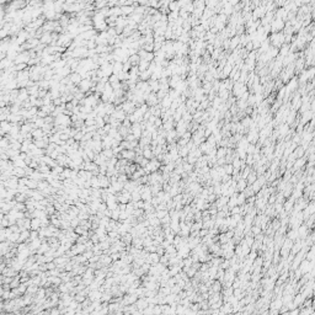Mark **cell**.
Wrapping results in <instances>:
<instances>
[{
  "instance_id": "17",
  "label": "cell",
  "mask_w": 315,
  "mask_h": 315,
  "mask_svg": "<svg viewBox=\"0 0 315 315\" xmlns=\"http://www.w3.org/2000/svg\"><path fill=\"white\" fill-rule=\"evenodd\" d=\"M0 128H3V130H5V132H7V130H10L11 129V125H9L7 122H5V121H3L1 123H0Z\"/></svg>"
},
{
  "instance_id": "13",
  "label": "cell",
  "mask_w": 315,
  "mask_h": 315,
  "mask_svg": "<svg viewBox=\"0 0 315 315\" xmlns=\"http://www.w3.org/2000/svg\"><path fill=\"white\" fill-rule=\"evenodd\" d=\"M256 179H257V175H256V171H253V170H252V171L250 172V174H249V176L246 177V184H248L249 186H250V185H252V184H253V182H255V181H256Z\"/></svg>"
},
{
  "instance_id": "14",
  "label": "cell",
  "mask_w": 315,
  "mask_h": 315,
  "mask_svg": "<svg viewBox=\"0 0 315 315\" xmlns=\"http://www.w3.org/2000/svg\"><path fill=\"white\" fill-rule=\"evenodd\" d=\"M13 174L16 175L17 177H25V169L22 168H14V171H13Z\"/></svg>"
},
{
  "instance_id": "10",
  "label": "cell",
  "mask_w": 315,
  "mask_h": 315,
  "mask_svg": "<svg viewBox=\"0 0 315 315\" xmlns=\"http://www.w3.org/2000/svg\"><path fill=\"white\" fill-rule=\"evenodd\" d=\"M32 137L33 138H36V140H38V139H42L43 137H46V134H44V132L41 129V128H36V129H33L32 130Z\"/></svg>"
},
{
  "instance_id": "16",
  "label": "cell",
  "mask_w": 315,
  "mask_h": 315,
  "mask_svg": "<svg viewBox=\"0 0 315 315\" xmlns=\"http://www.w3.org/2000/svg\"><path fill=\"white\" fill-rule=\"evenodd\" d=\"M223 169H224V172L227 175H233V166H231V164H225L224 166H223Z\"/></svg>"
},
{
  "instance_id": "9",
  "label": "cell",
  "mask_w": 315,
  "mask_h": 315,
  "mask_svg": "<svg viewBox=\"0 0 315 315\" xmlns=\"http://www.w3.org/2000/svg\"><path fill=\"white\" fill-rule=\"evenodd\" d=\"M30 229L38 231V230L41 229V219H38V218H32V219H31V225H30Z\"/></svg>"
},
{
  "instance_id": "11",
  "label": "cell",
  "mask_w": 315,
  "mask_h": 315,
  "mask_svg": "<svg viewBox=\"0 0 315 315\" xmlns=\"http://www.w3.org/2000/svg\"><path fill=\"white\" fill-rule=\"evenodd\" d=\"M143 158L144 159H148V160H151V159H154V155H153V151H151V148H150V145L149 147H147L145 149H143Z\"/></svg>"
},
{
  "instance_id": "15",
  "label": "cell",
  "mask_w": 315,
  "mask_h": 315,
  "mask_svg": "<svg viewBox=\"0 0 315 315\" xmlns=\"http://www.w3.org/2000/svg\"><path fill=\"white\" fill-rule=\"evenodd\" d=\"M119 213H121V210H119V208H116V209H113V210H111V218H112V220H115V222H117V220H119Z\"/></svg>"
},
{
  "instance_id": "3",
  "label": "cell",
  "mask_w": 315,
  "mask_h": 315,
  "mask_svg": "<svg viewBox=\"0 0 315 315\" xmlns=\"http://www.w3.org/2000/svg\"><path fill=\"white\" fill-rule=\"evenodd\" d=\"M297 233H298V239L300 240H304L308 235H309V228L305 225V224H302L298 229H297Z\"/></svg>"
},
{
  "instance_id": "19",
  "label": "cell",
  "mask_w": 315,
  "mask_h": 315,
  "mask_svg": "<svg viewBox=\"0 0 315 315\" xmlns=\"http://www.w3.org/2000/svg\"><path fill=\"white\" fill-rule=\"evenodd\" d=\"M3 293H4V288H3L1 286H0V298L3 297Z\"/></svg>"
},
{
  "instance_id": "8",
  "label": "cell",
  "mask_w": 315,
  "mask_h": 315,
  "mask_svg": "<svg viewBox=\"0 0 315 315\" xmlns=\"http://www.w3.org/2000/svg\"><path fill=\"white\" fill-rule=\"evenodd\" d=\"M238 47H240V36H234L233 38H230V47H229V49L235 50V49H238Z\"/></svg>"
},
{
  "instance_id": "1",
  "label": "cell",
  "mask_w": 315,
  "mask_h": 315,
  "mask_svg": "<svg viewBox=\"0 0 315 315\" xmlns=\"http://www.w3.org/2000/svg\"><path fill=\"white\" fill-rule=\"evenodd\" d=\"M246 91H248V86L242 83L236 81V83H234V85H233V95L236 96L238 99H240V96L244 93H246Z\"/></svg>"
},
{
  "instance_id": "12",
  "label": "cell",
  "mask_w": 315,
  "mask_h": 315,
  "mask_svg": "<svg viewBox=\"0 0 315 315\" xmlns=\"http://www.w3.org/2000/svg\"><path fill=\"white\" fill-rule=\"evenodd\" d=\"M28 239H30V230H22V231H20V236H19L17 242H24Z\"/></svg>"
},
{
  "instance_id": "18",
  "label": "cell",
  "mask_w": 315,
  "mask_h": 315,
  "mask_svg": "<svg viewBox=\"0 0 315 315\" xmlns=\"http://www.w3.org/2000/svg\"><path fill=\"white\" fill-rule=\"evenodd\" d=\"M6 35H7V31H6L5 28H3V30H0V39H1V38H4V37H5Z\"/></svg>"
},
{
  "instance_id": "6",
  "label": "cell",
  "mask_w": 315,
  "mask_h": 315,
  "mask_svg": "<svg viewBox=\"0 0 315 315\" xmlns=\"http://www.w3.org/2000/svg\"><path fill=\"white\" fill-rule=\"evenodd\" d=\"M39 42L47 46V44H50L52 43V33H49V32H44L42 36L39 37Z\"/></svg>"
},
{
  "instance_id": "4",
  "label": "cell",
  "mask_w": 315,
  "mask_h": 315,
  "mask_svg": "<svg viewBox=\"0 0 315 315\" xmlns=\"http://www.w3.org/2000/svg\"><path fill=\"white\" fill-rule=\"evenodd\" d=\"M121 159H126V160H134L136 158V153H134V150H127V149H123L121 151Z\"/></svg>"
},
{
  "instance_id": "5",
  "label": "cell",
  "mask_w": 315,
  "mask_h": 315,
  "mask_svg": "<svg viewBox=\"0 0 315 315\" xmlns=\"http://www.w3.org/2000/svg\"><path fill=\"white\" fill-rule=\"evenodd\" d=\"M136 308L138 309V310H140V311H143L148 305H149V303H148V300H147V298H138V300L136 302Z\"/></svg>"
},
{
  "instance_id": "7",
  "label": "cell",
  "mask_w": 315,
  "mask_h": 315,
  "mask_svg": "<svg viewBox=\"0 0 315 315\" xmlns=\"http://www.w3.org/2000/svg\"><path fill=\"white\" fill-rule=\"evenodd\" d=\"M68 78H69V80H70V83L74 84V85H79V84H80V81L83 80L81 75L78 74V73H70V75H69Z\"/></svg>"
},
{
  "instance_id": "2",
  "label": "cell",
  "mask_w": 315,
  "mask_h": 315,
  "mask_svg": "<svg viewBox=\"0 0 315 315\" xmlns=\"http://www.w3.org/2000/svg\"><path fill=\"white\" fill-rule=\"evenodd\" d=\"M311 118H314L313 111H310V110H309V111H305V112H303V113H302V117L299 118V123H300L302 126L308 125Z\"/></svg>"
}]
</instances>
